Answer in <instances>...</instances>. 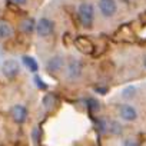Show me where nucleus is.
<instances>
[{"mask_svg":"<svg viewBox=\"0 0 146 146\" xmlns=\"http://www.w3.org/2000/svg\"><path fill=\"white\" fill-rule=\"evenodd\" d=\"M66 75L70 80H76L80 78L82 75V63L79 60H70L67 63V69H66Z\"/></svg>","mask_w":146,"mask_h":146,"instance_id":"nucleus-5","label":"nucleus"},{"mask_svg":"<svg viewBox=\"0 0 146 146\" xmlns=\"http://www.w3.org/2000/svg\"><path fill=\"white\" fill-rule=\"evenodd\" d=\"M35 83H37V85H39V89H43V90H46V89H47V85H46V83H44V82H43L37 75L35 76Z\"/></svg>","mask_w":146,"mask_h":146,"instance_id":"nucleus-16","label":"nucleus"},{"mask_svg":"<svg viewBox=\"0 0 146 146\" xmlns=\"http://www.w3.org/2000/svg\"><path fill=\"white\" fill-rule=\"evenodd\" d=\"M120 117H122L123 120L133 122V120H136L137 113H136V110H135V108H133V106L123 105V106H120Z\"/></svg>","mask_w":146,"mask_h":146,"instance_id":"nucleus-9","label":"nucleus"},{"mask_svg":"<svg viewBox=\"0 0 146 146\" xmlns=\"http://www.w3.org/2000/svg\"><path fill=\"white\" fill-rule=\"evenodd\" d=\"M78 16H79V20L82 23V26L85 27H92L93 25V20H95V10H93V6L90 3H82L78 9Z\"/></svg>","mask_w":146,"mask_h":146,"instance_id":"nucleus-1","label":"nucleus"},{"mask_svg":"<svg viewBox=\"0 0 146 146\" xmlns=\"http://www.w3.org/2000/svg\"><path fill=\"white\" fill-rule=\"evenodd\" d=\"M123 146H139V143H137L136 139H133V137H127V139L125 140Z\"/></svg>","mask_w":146,"mask_h":146,"instance_id":"nucleus-17","label":"nucleus"},{"mask_svg":"<svg viewBox=\"0 0 146 146\" xmlns=\"http://www.w3.org/2000/svg\"><path fill=\"white\" fill-rule=\"evenodd\" d=\"M64 67V60L62 56H53L47 60L46 63V70L50 73L52 76H56L59 72H62Z\"/></svg>","mask_w":146,"mask_h":146,"instance_id":"nucleus-3","label":"nucleus"},{"mask_svg":"<svg viewBox=\"0 0 146 146\" xmlns=\"http://www.w3.org/2000/svg\"><path fill=\"white\" fill-rule=\"evenodd\" d=\"M36 22H35V19L33 17H25L22 22H20V30L23 32V33H32L33 30H36Z\"/></svg>","mask_w":146,"mask_h":146,"instance_id":"nucleus-10","label":"nucleus"},{"mask_svg":"<svg viewBox=\"0 0 146 146\" xmlns=\"http://www.w3.org/2000/svg\"><path fill=\"white\" fill-rule=\"evenodd\" d=\"M12 3H15V5H25L27 0H10Z\"/></svg>","mask_w":146,"mask_h":146,"instance_id":"nucleus-19","label":"nucleus"},{"mask_svg":"<svg viewBox=\"0 0 146 146\" xmlns=\"http://www.w3.org/2000/svg\"><path fill=\"white\" fill-rule=\"evenodd\" d=\"M135 92V88L133 86H129V89H125L123 90V95L125 96H130V93H133Z\"/></svg>","mask_w":146,"mask_h":146,"instance_id":"nucleus-18","label":"nucleus"},{"mask_svg":"<svg viewBox=\"0 0 146 146\" xmlns=\"http://www.w3.org/2000/svg\"><path fill=\"white\" fill-rule=\"evenodd\" d=\"M54 102H56V99H54L53 95H46L44 99H43V105H44V108H47V109H50V108L54 105Z\"/></svg>","mask_w":146,"mask_h":146,"instance_id":"nucleus-14","label":"nucleus"},{"mask_svg":"<svg viewBox=\"0 0 146 146\" xmlns=\"http://www.w3.org/2000/svg\"><path fill=\"white\" fill-rule=\"evenodd\" d=\"M75 46H76L78 50H80L83 53H92L93 52V43L86 37H78L75 40Z\"/></svg>","mask_w":146,"mask_h":146,"instance_id":"nucleus-8","label":"nucleus"},{"mask_svg":"<svg viewBox=\"0 0 146 146\" xmlns=\"http://www.w3.org/2000/svg\"><path fill=\"white\" fill-rule=\"evenodd\" d=\"M22 60H23V63H25V66L30 70V72H33V73H36L37 70H39V64H37V60L36 59H33L32 56H23L22 57Z\"/></svg>","mask_w":146,"mask_h":146,"instance_id":"nucleus-12","label":"nucleus"},{"mask_svg":"<svg viewBox=\"0 0 146 146\" xmlns=\"http://www.w3.org/2000/svg\"><path fill=\"white\" fill-rule=\"evenodd\" d=\"M12 33H13V27L7 22L5 20L0 22V39H9Z\"/></svg>","mask_w":146,"mask_h":146,"instance_id":"nucleus-11","label":"nucleus"},{"mask_svg":"<svg viewBox=\"0 0 146 146\" xmlns=\"http://www.w3.org/2000/svg\"><path fill=\"white\" fill-rule=\"evenodd\" d=\"M53 29H54L53 22H52L50 19H47V17L39 19V22H37V25H36V33H37L40 37H47V36H50V35L53 33Z\"/></svg>","mask_w":146,"mask_h":146,"instance_id":"nucleus-2","label":"nucleus"},{"mask_svg":"<svg viewBox=\"0 0 146 146\" xmlns=\"http://www.w3.org/2000/svg\"><path fill=\"white\" fill-rule=\"evenodd\" d=\"M19 70H20V66L17 63V60L15 59H9L6 62H3L2 64V73L6 76V78H15L19 75Z\"/></svg>","mask_w":146,"mask_h":146,"instance_id":"nucleus-4","label":"nucleus"},{"mask_svg":"<svg viewBox=\"0 0 146 146\" xmlns=\"http://www.w3.org/2000/svg\"><path fill=\"white\" fill-rule=\"evenodd\" d=\"M99 9L105 17H112L116 13V2L115 0H99Z\"/></svg>","mask_w":146,"mask_h":146,"instance_id":"nucleus-6","label":"nucleus"},{"mask_svg":"<svg viewBox=\"0 0 146 146\" xmlns=\"http://www.w3.org/2000/svg\"><path fill=\"white\" fill-rule=\"evenodd\" d=\"M88 105H89V109H90L92 112H98V110H99V102H98L96 99H93V98L88 99Z\"/></svg>","mask_w":146,"mask_h":146,"instance_id":"nucleus-15","label":"nucleus"},{"mask_svg":"<svg viewBox=\"0 0 146 146\" xmlns=\"http://www.w3.org/2000/svg\"><path fill=\"white\" fill-rule=\"evenodd\" d=\"M12 117L16 123H25L27 119V108L23 105H15L12 108Z\"/></svg>","mask_w":146,"mask_h":146,"instance_id":"nucleus-7","label":"nucleus"},{"mask_svg":"<svg viewBox=\"0 0 146 146\" xmlns=\"http://www.w3.org/2000/svg\"><path fill=\"white\" fill-rule=\"evenodd\" d=\"M108 130H109L110 133H113V135H120V133H122V126H120V123L112 120V122H109V125H108Z\"/></svg>","mask_w":146,"mask_h":146,"instance_id":"nucleus-13","label":"nucleus"},{"mask_svg":"<svg viewBox=\"0 0 146 146\" xmlns=\"http://www.w3.org/2000/svg\"><path fill=\"white\" fill-rule=\"evenodd\" d=\"M145 67H146V57H145Z\"/></svg>","mask_w":146,"mask_h":146,"instance_id":"nucleus-20","label":"nucleus"}]
</instances>
